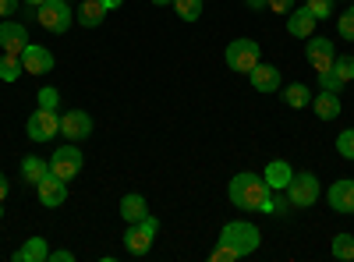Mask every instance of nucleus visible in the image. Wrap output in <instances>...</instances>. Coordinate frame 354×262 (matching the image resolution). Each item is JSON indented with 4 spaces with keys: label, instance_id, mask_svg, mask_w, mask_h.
Listing matches in <instances>:
<instances>
[{
    "label": "nucleus",
    "instance_id": "obj_12",
    "mask_svg": "<svg viewBox=\"0 0 354 262\" xmlns=\"http://www.w3.org/2000/svg\"><path fill=\"white\" fill-rule=\"evenodd\" d=\"M36 195H39V202H43L46 209L64 206V198H68V181H61L57 174H46V178L36 185Z\"/></svg>",
    "mask_w": 354,
    "mask_h": 262
},
{
    "label": "nucleus",
    "instance_id": "obj_14",
    "mask_svg": "<svg viewBox=\"0 0 354 262\" xmlns=\"http://www.w3.org/2000/svg\"><path fill=\"white\" fill-rule=\"evenodd\" d=\"M326 198H330V209L333 213H354V181H333L330 185V191H326Z\"/></svg>",
    "mask_w": 354,
    "mask_h": 262
},
{
    "label": "nucleus",
    "instance_id": "obj_22",
    "mask_svg": "<svg viewBox=\"0 0 354 262\" xmlns=\"http://www.w3.org/2000/svg\"><path fill=\"white\" fill-rule=\"evenodd\" d=\"M46 174H50V160H39V156H25L21 160V178L28 185H39Z\"/></svg>",
    "mask_w": 354,
    "mask_h": 262
},
{
    "label": "nucleus",
    "instance_id": "obj_6",
    "mask_svg": "<svg viewBox=\"0 0 354 262\" xmlns=\"http://www.w3.org/2000/svg\"><path fill=\"white\" fill-rule=\"evenodd\" d=\"M82 163H85V156H82L78 145H61V149L50 156V174H57L61 181H71V178H78Z\"/></svg>",
    "mask_w": 354,
    "mask_h": 262
},
{
    "label": "nucleus",
    "instance_id": "obj_31",
    "mask_svg": "<svg viewBox=\"0 0 354 262\" xmlns=\"http://www.w3.org/2000/svg\"><path fill=\"white\" fill-rule=\"evenodd\" d=\"M305 8H308V11H312V15L322 21V18H330V15H333V0H308Z\"/></svg>",
    "mask_w": 354,
    "mask_h": 262
},
{
    "label": "nucleus",
    "instance_id": "obj_40",
    "mask_svg": "<svg viewBox=\"0 0 354 262\" xmlns=\"http://www.w3.org/2000/svg\"><path fill=\"white\" fill-rule=\"evenodd\" d=\"M103 8H106V11H113V8H121V0H103Z\"/></svg>",
    "mask_w": 354,
    "mask_h": 262
},
{
    "label": "nucleus",
    "instance_id": "obj_21",
    "mask_svg": "<svg viewBox=\"0 0 354 262\" xmlns=\"http://www.w3.org/2000/svg\"><path fill=\"white\" fill-rule=\"evenodd\" d=\"M103 18H106L103 0H85V4L78 8V25H85V28H96V25H103Z\"/></svg>",
    "mask_w": 354,
    "mask_h": 262
},
{
    "label": "nucleus",
    "instance_id": "obj_3",
    "mask_svg": "<svg viewBox=\"0 0 354 262\" xmlns=\"http://www.w3.org/2000/svg\"><path fill=\"white\" fill-rule=\"evenodd\" d=\"M220 241L234 245V248L241 252V259H245V255H252V252L262 245V234H259V227H255V223H248V220H234V223H227V227L220 230Z\"/></svg>",
    "mask_w": 354,
    "mask_h": 262
},
{
    "label": "nucleus",
    "instance_id": "obj_26",
    "mask_svg": "<svg viewBox=\"0 0 354 262\" xmlns=\"http://www.w3.org/2000/svg\"><path fill=\"white\" fill-rule=\"evenodd\" d=\"M333 255L340 262H351L354 259V234H337L333 238Z\"/></svg>",
    "mask_w": 354,
    "mask_h": 262
},
{
    "label": "nucleus",
    "instance_id": "obj_9",
    "mask_svg": "<svg viewBox=\"0 0 354 262\" xmlns=\"http://www.w3.org/2000/svg\"><path fill=\"white\" fill-rule=\"evenodd\" d=\"M305 57H308V64L322 75V71H330L333 68V61H337V50H333V43L330 39H312L308 36V43H305Z\"/></svg>",
    "mask_w": 354,
    "mask_h": 262
},
{
    "label": "nucleus",
    "instance_id": "obj_15",
    "mask_svg": "<svg viewBox=\"0 0 354 262\" xmlns=\"http://www.w3.org/2000/svg\"><path fill=\"white\" fill-rule=\"evenodd\" d=\"M248 78H252V89H259V93H277L280 89V68H273V64H255L252 71H248Z\"/></svg>",
    "mask_w": 354,
    "mask_h": 262
},
{
    "label": "nucleus",
    "instance_id": "obj_7",
    "mask_svg": "<svg viewBox=\"0 0 354 262\" xmlns=\"http://www.w3.org/2000/svg\"><path fill=\"white\" fill-rule=\"evenodd\" d=\"M287 198H290V206H298V209L315 206V198H319V181H315V174H294L290 185H287Z\"/></svg>",
    "mask_w": 354,
    "mask_h": 262
},
{
    "label": "nucleus",
    "instance_id": "obj_16",
    "mask_svg": "<svg viewBox=\"0 0 354 262\" xmlns=\"http://www.w3.org/2000/svg\"><path fill=\"white\" fill-rule=\"evenodd\" d=\"M315 15L308 11V8H294L290 15H287V32L290 36H298V39H308L312 32H315Z\"/></svg>",
    "mask_w": 354,
    "mask_h": 262
},
{
    "label": "nucleus",
    "instance_id": "obj_5",
    "mask_svg": "<svg viewBox=\"0 0 354 262\" xmlns=\"http://www.w3.org/2000/svg\"><path fill=\"white\" fill-rule=\"evenodd\" d=\"M223 57H227V68H230V71H245V75H248V71L259 64L262 53H259V43H255V39H234Z\"/></svg>",
    "mask_w": 354,
    "mask_h": 262
},
{
    "label": "nucleus",
    "instance_id": "obj_11",
    "mask_svg": "<svg viewBox=\"0 0 354 262\" xmlns=\"http://www.w3.org/2000/svg\"><path fill=\"white\" fill-rule=\"evenodd\" d=\"M21 68H25V75H50L53 71V53L46 46L28 43L25 53H21Z\"/></svg>",
    "mask_w": 354,
    "mask_h": 262
},
{
    "label": "nucleus",
    "instance_id": "obj_38",
    "mask_svg": "<svg viewBox=\"0 0 354 262\" xmlns=\"http://www.w3.org/2000/svg\"><path fill=\"white\" fill-rule=\"evenodd\" d=\"M4 198H8V178L0 174V202H4Z\"/></svg>",
    "mask_w": 354,
    "mask_h": 262
},
{
    "label": "nucleus",
    "instance_id": "obj_4",
    "mask_svg": "<svg viewBox=\"0 0 354 262\" xmlns=\"http://www.w3.org/2000/svg\"><path fill=\"white\" fill-rule=\"evenodd\" d=\"M156 230H160V220H156V216H145V220L131 223L128 234H124V248H128L131 255H149Z\"/></svg>",
    "mask_w": 354,
    "mask_h": 262
},
{
    "label": "nucleus",
    "instance_id": "obj_18",
    "mask_svg": "<svg viewBox=\"0 0 354 262\" xmlns=\"http://www.w3.org/2000/svg\"><path fill=\"white\" fill-rule=\"evenodd\" d=\"M262 178H266V185H270L273 191H287V185H290V178H294V170H290L283 160H273L270 167H266Z\"/></svg>",
    "mask_w": 354,
    "mask_h": 262
},
{
    "label": "nucleus",
    "instance_id": "obj_24",
    "mask_svg": "<svg viewBox=\"0 0 354 262\" xmlns=\"http://www.w3.org/2000/svg\"><path fill=\"white\" fill-rule=\"evenodd\" d=\"M21 75H25L21 57H15V53H4V57H0V78H4V82H18Z\"/></svg>",
    "mask_w": 354,
    "mask_h": 262
},
{
    "label": "nucleus",
    "instance_id": "obj_13",
    "mask_svg": "<svg viewBox=\"0 0 354 262\" xmlns=\"http://www.w3.org/2000/svg\"><path fill=\"white\" fill-rule=\"evenodd\" d=\"M61 131L68 142H82L93 135V118H88L85 110H68L64 118H61Z\"/></svg>",
    "mask_w": 354,
    "mask_h": 262
},
{
    "label": "nucleus",
    "instance_id": "obj_27",
    "mask_svg": "<svg viewBox=\"0 0 354 262\" xmlns=\"http://www.w3.org/2000/svg\"><path fill=\"white\" fill-rule=\"evenodd\" d=\"M337 153L344 160H354V128H347V131L337 135Z\"/></svg>",
    "mask_w": 354,
    "mask_h": 262
},
{
    "label": "nucleus",
    "instance_id": "obj_32",
    "mask_svg": "<svg viewBox=\"0 0 354 262\" xmlns=\"http://www.w3.org/2000/svg\"><path fill=\"white\" fill-rule=\"evenodd\" d=\"M319 85H322V89H326V93H340V89H344V82L337 78V71H333V68L319 75Z\"/></svg>",
    "mask_w": 354,
    "mask_h": 262
},
{
    "label": "nucleus",
    "instance_id": "obj_29",
    "mask_svg": "<svg viewBox=\"0 0 354 262\" xmlns=\"http://www.w3.org/2000/svg\"><path fill=\"white\" fill-rule=\"evenodd\" d=\"M333 71H337V78L347 85V82H354V57H340V61H333Z\"/></svg>",
    "mask_w": 354,
    "mask_h": 262
},
{
    "label": "nucleus",
    "instance_id": "obj_1",
    "mask_svg": "<svg viewBox=\"0 0 354 262\" xmlns=\"http://www.w3.org/2000/svg\"><path fill=\"white\" fill-rule=\"evenodd\" d=\"M227 195L245 213H273V188L259 174H248V170L234 174V181L227 185Z\"/></svg>",
    "mask_w": 354,
    "mask_h": 262
},
{
    "label": "nucleus",
    "instance_id": "obj_35",
    "mask_svg": "<svg viewBox=\"0 0 354 262\" xmlns=\"http://www.w3.org/2000/svg\"><path fill=\"white\" fill-rule=\"evenodd\" d=\"M266 8L277 11V15H290L294 11V0H266Z\"/></svg>",
    "mask_w": 354,
    "mask_h": 262
},
{
    "label": "nucleus",
    "instance_id": "obj_19",
    "mask_svg": "<svg viewBox=\"0 0 354 262\" xmlns=\"http://www.w3.org/2000/svg\"><path fill=\"white\" fill-rule=\"evenodd\" d=\"M43 259H50L46 238H28V241L15 252V262H43Z\"/></svg>",
    "mask_w": 354,
    "mask_h": 262
},
{
    "label": "nucleus",
    "instance_id": "obj_25",
    "mask_svg": "<svg viewBox=\"0 0 354 262\" xmlns=\"http://www.w3.org/2000/svg\"><path fill=\"white\" fill-rule=\"evenodd\" d=\"M170 8L177 11V18H181V21H198L202 0H170Z\"/></svg>",
    "mask_w": 354,
    "mask_h": 262
},
{
    "label": "nucleus",
    "instance_id": "obj_23",
    "mask_svg": "<svg viewBox=\"0 0 354 262\" xmlns=\"http://www.w3.org/2000/svg\"><path fill=\"white\" fill-rule=\"evenodd\" d=\"M283 103L294 106V110H301V106L312 103V89H308L305 82H294V85H287V89H283Z\"/></svg>",
    "mask_w": 354,
    "mask_h": 262
},
{
    "label": "nucleus",
    "instance_id": "obj_41",
    "mask_svg": "<svg viewBox=\"0 0 354 262\" xmlns=\"http://www.w3.org/2000/svg\"><path fill=\"white\" fill-rule=\"evenodd\" d=\"M25 4H28V8H32V11H36L39 4H46V0H25Z\"/></svg>",
    "mask_w": 354,
    "mask_h": 262
},
{
    "label": "nucleus",
    "instance_id": "obj_10",
    "mask_svg": "<svg viewBox=\"0 0 354 262\" xmlns=\"http://www.w3.org/2000/svg\"><path fill=\"white\" fill-rule=\"evenodd\" d=\"M0 46H4V53L21 57V53H25V46H28V32H25V25H18V21H11V18L0 21Z\"/></svg>",
    "mask_w": 354,
    "mask_h": 262
},
{
    "label": "nucleus",
    "instance_id": "obj_34",
    "mask_svg": "<svg viewBox=\"0 0 354 262\" xmlns=\"http://www.w3.org/2000/svg\"><path fill=\"white\" fill-rule=\"evenodd\" d=\"M273 213L280 216V213H290V198H287V191H273Z\"/></svg>",
    "mask_w": 354,
    "mask_h": 262
},
{
    "label": "nucleus",
    "instance_id": "obj_8",
    "mask_svg": "<svg viewBox=\"0 0 354 262\" xmlns=\"http://www.w3.org/2000/svg\"><path fill=\"white\" fill-rule=\"evenodd\" d=\"M25 131H28V138H32V142H50L53 135H61V113L36 106V113L28 118V128Z\"/></svg>",
    "mask_w": 354,
    "mask_h": 262
},
{
    "label": "nucleus",
    "instance_id": "obj_39",
    "mask_svg": "<svg viewBox=\"0 0 354 262\" xmlns=\"http://www.w3.org/2000/svg\"><path fill=\"white\" fill-rule=\"evenodd\" d=\"M245 4H248L252 11H262V8H266V0H245Z\"/></svg>",
    "mask_w": 354,
    "mask_h": 262
},
{
    "label": "nucleus",
    "instance_id": "obj_36",
    "mask_svg": "<svg viewBox=\"0 0 354 262\" xmlns=\"http://www.w3.org/2000/svg\"><path fill=\"white\" fill-rule=\"evenodd\" d=\"M18 11V0H0V18H11Z\"/></svg>",
    "mask_w": 354,
    "mask_h": 262
},
{
    "label": "nucleus",
    "instance_id": "obj_20",
    "mask_svg": "<svg viewBox=\"0 0 354 262\" xmlns=\"http://www.w3.org/2000/svg\"><path fill=\"white\" fill-rule=\"evenodd\" d=\"M121 216H124L128 223H138V220L149 216V206H145V198H142L138 191H131V195L121 198Z\"/></svg>",
    "mask_w": 354,
    "mask_h": 262
},
{
    "label": "nucleus",
    "instance_id": "obj_28",
    "mask_svg": "<svg viewBox=\"0 0 354 262\" xmlns=\"http://www.w3.org/2000/svg\"><path fill=\"white\" fill-rule=\"evenodd\" d=\"M213 262H238L241 259V252L234 248V245H227V241H220L216 248H213V255H209Z\"/></svg>",
    "mask_w": 354,
    "mask_h": 262
},
{
    "label": "nucleus",
    "instance_id": "obj_33",
    "mask_svg": "<svg viewBox=\"0 0 354 262\" xmlns=\"http://www.w3.org/2000/svg\"><path fill=\"white\" fill-rule=\"evenodd\" d=\"M337 28H340V36H344V39L354 43V11H344V15L337 18Z\"/></svg>",
    "mask_w": 354,
    "mask_h": 262
},
{
    "label": "nucleus",
    "instance_id": "obj_37",
    "mask_svg": "<svg viewBox=\"0 0 354 262\" xmlns=\"http://www.w3.org/2000/svg\"><path fill=\"white\" fill-rule=\"evenodd\" d=\"M50 259H53V262H75V252L61 248V252H50Z\"/></svg>",
    "mask_w": 354,
    "mask_h": 262
},
{
    "label": "nucleus",
    "instance_id": "obj_42",
    "mask_svg": "<svg viewBox=\"0 0 354 262\" xmlns=\"http://www.w3.org/2000/svg\"><path fill=\"white\" fill-rule=\"evenodd\" d=\"M153 4H160V8H167V4H170V0H153Z\"/></svg>",
    "mask_w": 354,
    "mask_h": 262
},
{
    "label": "nucleus",
    "instance_id": "obj_44",
    "mask_svg": "<svg viewBox=\"0 0 354 262\" xmlns=\"http://www.w3.org/2000/svg\"><path fill=\"white\" fill-rule=\"evenodd\" d=\"M351 11H354V0H351Z\"/></svg>",
    "mask_w": 354,
    "mask_h": 262
},
{
    "label": "nucleus",
    "instance_id": "obj_2",
    "mask_svg": "<svg viewBox=\"0 0 354 262\" xmlns=\"http://www.w3.org/2000/svg\"><path fill=\"white\" fill-rule=\"evenodd\" d=\"M36 21L46 28V32L64 36L68 28H71V21H75V15H71V4H68V0H46V4L36 8Z\"/></svg>",
    "mask_w": 354,
    "mask_h": 262
},
{
    "label": "nucleus",
    "instance_id": "obj_43",
    "mask_svg": "<svg viewBox=\"0 0 354 262\" xmlns=\"http://www.w3.org/2000/svg\"><path fill=\"white\" fill-rule=\"evenodd\" d=\"M0 216H4V202H0Z\"/></svg>",
    "mask_w": 354,
    "mask_h": 262
},
{
    "label": "nucleus",
    "instance_id": "obj_30",
    "mask_svg": "<svg viewBox=\"0 0 354 262\" xmlns=\"http://www.w3.org/2000/svg\"><path fill=\"white\" fill-rule=\"evenodd\" d=\"M36 96H39V106H43V110H57V103H61V93H57L53 85H46V89H39Z\"/></svg>",
    "mask_w": 354,
    "mask_h": 262
},
{
    "label": "nucleus",
    "instance_id": "obj_17",
    "mask_svg": "<svg viewBox=\"0 0 354 262\" xmlns=\"http://www.w3.org/2000/svg\"><path fill=\"white\" fill-rule=\"evenodd\" d=\"M308 106L315 110L319 121H337V118H340V96H337V93H326V89H322L319 96H312Z\"/></svg>",
    "mask_w": 354,
    "mask_h": 262
}]
</instances>
